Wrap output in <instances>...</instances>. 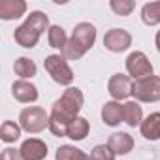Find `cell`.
<instances>
[{
  "instance_id": "1",
  "label": "cell",
  "mask_w": 160,
  "mask_h": 160,
  "mask_svg": "<svg viewBox=\"0 0 160 160\" xmlns=\"http://www.w3.org/2000/svg\"><path fill=\"white\" fill-rule=\"evenodd\" d=\"M83 106V94L79 89H68L60 100L55 102L53 106V113L49 117V128L55 136L62 138L66 136L68 126L77 119V111Z\"/></svg>"
},
{
  "instance_id": "2",
  "label": "cell",
  "mask_w": 160,
  "mask_h": 160,
  "mask_svg": "<svg viewBox=\"0 0 160 160\" xmlns=\"http://www.w3.org/2000/svg\"><path fill=\"white\" fill-rule=\"evenodd\" d=\"M94 38H96V28L91 23H79L73 28V34H72L70 42L62 49L64 57H68V58H81L92 47Z\"/></svg>"
},
{
  "instance_id": "3",
  "label": "cell",
  "mask_w": 160,
  "mask_h": 160,
  "mask_svg": "<svg viewBox=\"0 0 160 160\" xmlns=\"http://www.w3.org/2000/svg\"><path fill=\"white\" fill-rule=\"evenodd\" d=\"M49 21L47 15L42 12H32L28 15V19L15 30V42L23 47H34L40 40V36L43 34V30L47 28Z\"/></svg>"
},
{
  "instance_id": "4",
  "label": "cell",
  "mask_w": 160,
  "mask_h": 160,
  "mask_svg": "<svg viewBox=\"0 0 160 160\" xmlns=\"http://www.w3.org/2000/svg\"><path fill=\"white\" fill-rule=\"evenodd\" d=\"M45 70L49 72V75L53 77V81L60 83V85H70L72 79H73V73L68 66V62L60 57V55H51L45 58L43 62Z\"/></svg>"
},
{
  "instance_id": "5",
  "label": "cell",
  "mask_w": 160,
  "mask_h": 160,
  "mask_svg": "<svg viewBox=\"0 0 160 160\" xmlns=\"http://www.w3.org/2000/svg\"><path fill=\"white\" fill-rule=\"evenodd\" d=\"M132 94L141 100V102H156L160 100V77H145L134 83L132 87Z\"/></svg>"
},
{
  "instance_id": "6",
  "label": "cell",
  "mask_w": 160,
  "mask_h": 160,
  "mask_svg": "<svg viewBox=\"0 0 160 160\" xmlns=\"http://www.w3.org/2000/svg\"><path fill=\"white\" fill-rule=\"evenodd\" d=\"M19 121H21V126L27 132H32V134L42 132L45 126H49V119H47V115H45V111L42 108H27V109H23Z\"/></svg>"
},
{
  "instance_id": "7",
  "label": "cell",
  "mask_w": 160,
  "mask_h": 160,
  "mask_svg": "<svg viewBox=\"0 0 160 160\" xmlns=\"http://www.w3.org/2000/svg\"><path fill=\"white\" fill-rule=\"evenodd\" d=\"M126 70L128 73L134 77V79H145V77H151L152 75V66L149 62V58L141 53V51H136L132 53L128 58H126Z\"/></svg>"
},
{
  "instance_id": "8",
  "label": "cell",
  "mask_w": 160,
  "mask_h": 160,
  "mask_svg": "<svg viewBox=\"0 0 160 160\" xmlns=\"http://www.w3.org/2000/svg\"><path fill=\"white\" fill-rule=\"evenodd\" d=\"M130 42H132L130 34H128L126 30H122V28H113V30H109V32L104 36V45H106L109 51H113V53L124 51V49L130 45Z\"/></svg>"
},
{
  "instance_id": "9",
  "label": "cell",
  "mask_w": 160,
  "mask_h": 160,
  "mask_svg": "<svg viewBox=\"0 0 160 160\" xmlns=\"http://www.w3.org/2000/svg\"><path fill=\"white\" fill-rule=\"evenodd\" d=\"M132 87H134V83L130 81L126 75L117 73V75H113V77L109 79V94H111L115 100H122V98H126L128 94H132Z\"/></svg>"
},
{
  "instance_id": "10",
  "label": "cell",
  "mask_w": 160,
  "mask_h": 160,
  "mask_svg": "<svg viewBox=\"0 0 160 160\" xmlns=\"http://www.w3.org/2000/svg\"><path fill=\"white\" fill-rule=\"evenodd\" d=\"M19 151L25 160H43L47 156V147L40 139H27Z\"/></svg>"
},
{
  "instance_id": "11",
  "label": "cell",
  "mask_w": 160,
  "mask_h": 160,
  "mask_svg": "<svg viewBox=\"0 0 160 160\" xmlns=\"http://www.w3.org/2000/svg\"><path fill=\"white\" fill-rule=\"evenodd\" d=\"M27 4L21 0H2L0 2V17L2 19H17L25 13Z\"/></svg>"
},
{
  "instance_id": "12",
  "label": "cell",
  "mask_w": 160,
  "mask_h": 160,
  "mask_svg": "<svg viewBox=\"0 0 160 160\" xmlns=\"http://www.w3.org/2000/svg\"><path fill=\"white\" fill-rule=\"evenodd\" d=\"M108 145L115 151V154H126L128 151H132L134 141H132V138H130L128 134H124V132H115V134H111Z\"/></svg>"
},
{
  "instance_id": "13",
  "label": "cell",
  "mask_w": 160,
  "mask_h": 160,
  "mask_svg": "<svg viewBox=\"0 0 160 160\" xmlns=\"http://www.w3.org/2000/svg\"><path fill=\"white\" fill-rule=\"evenodd\" d=\"M13 98H17L19 102H34L38 98V91L34 85H30L27 81H15L13 83Z\"/></svg>"
},
{
  "instance_id": "14",
  "label": "cell",
  "mask_w": 160,
  "mask_h": 160,
  "mask_svg": "<svg viewBox=\"0 0 160 160\" xmlns=\"http://www.w3.org/2000/svg\"><path fill=\"white\" fill-rule=\"evenodd\" d=\"M141 134L147 139H158L160 138V113H152L141 122Z\"/></svg>"
},
{
  "instance_id": "15",
  "label": "cell",
  "mask_w": 160,
  "mask_h": 160,
  "mask_svg": "<svg viewBox=\"0 0 160 160\" xmlns=\"http://www.w3.org/2000/svg\"><path fill=\"white\" fill-rule=\"evenodd\" d=\"M102 119L109 126L119 124L121 119H122V106H119L117 102H108L104 106V109H102Z\"/></svg>"
},
{
  "instance_id": "16",
  "label": "cell",
  "mask_w": 160,
  "mask_h": 160,
  "mask_svg": "<svg viewBox=\"0 0 160 160\" xmlns=\"http://www.w3.org/2000/svg\"><path fill=\"white\" fill-rule=\"evenodd\" d=\"M87 134H89V122H87V119H81V117H77L66 130V136L75 139V141L83 139Z\"/></svg>"
},
{
  "instance_id": "17",
  "label": "cell",
  "mask_w": 160,
  "mask_h": 160,
  "mask_svg": "<svg viewBox=\"0 0 160 160\" xmlns=\"http://www.w3.org/2000/svg\"><path fill=\"white\" fill-rule=\"evenodd\" d=\"M122 121L126 124H130V126L139 124V121H141V108L136 102L122 104Z\"/></svg>"
},
{
  "instance_id": "18",
  "label": "cell",
  "mask_w": 160,
  "mask_h": 160,
  "mask_svg": "<svg viewBox=\"0 0 160 160\" xmlns=\"http://www.w3.org/2000/svg\"><path fill=\"white\" fill-rule=\"evenodd\" d=\"M141 19L145 25H158L160 23V2H149L141 10Z\"/></svg>"
},
{
  "instance_id": "19",
  "label": "cell",
  "mask_w": 160,
  "mask_h": 160,
  "mask_svg": "<svg viewBox=\"0 0 160 160\" xmlns=\"http://www.w3.org/2000/svg\"><path fill=\"white\" fill-rule=\"evenodd\" d=\"M13 70H15V73H17L19 77H23V79L36 75V64H34L30 58H27V57L17 58L15 64H13Z\"/></svg>"
},
{
  "instance_id": "20",
  "label": "cell",
  "mask_w": 160,
  "mask_h": 160,
  "mask_svg": "<svg viewBox=\"0 0 160 160\" xmlns=\"http://www.w3.org/2000/svg\"><path fill=\"white\" fill-rule=\"evenodd\" d=\"M57 160H92L91 156H87L83 151H79L75 147L64 145L57 151Z\"/></svg>"
},
{
  "instance_id": "21",
  "label": "cell",
  "mask_w": 160,
  "mask_h": 160,
  "mask_svg": "<svg viewBox=\"0 0 160 160\" xmlns=\"http://www.w3.org/2000/svg\"><path fill=\"white\" fill-rule=\"evenodd\" d=\"M68 43V38H66V32L62 27H51L49 28V45L55 47V49H64Z\"/></svg>"
},
{
  "instance_id": "22",
  "label": "cell",
  "mask_w": 160,
  "mask_h": 160,
  "mask_svg": "<svg viewBox=\"0 0 160 160\" xmlns=\"http://www.w3.org/2000/svg\"><path fill=\"white\" fill-rule=\"evenodd\" d=\"M19 136H21V130H19V126L13 121H6L2 124V130H0V138H2V141L12 143V141L19 139Z\"/></svg>"
},
{
  "instance_id": "23",
  "label": "cell",
  "mask_w": 160,
  "mask_h": 160,
  "mask_svg": "<svg viewBox=\"0 0 160 160\" xmlns=\"http://www.w3.org/2000/svg\"><path fill=\"white\" fill-rule=\"evenodd\" d=\"M92 160H115V151L109 145H98L92 149Z\"/></svg>"
},
{
  "instance_id": "24",
  "label": "cell",
  "mask_w": 160,
  "mask_h": 160,
  "mask_svg": "<svg viewBox=\"0 0 160 160\" xmlns=\"http://www.w3.org/2000/svg\"><path fill=\"white\" fill-rule=\"evenodd\" d=\"M134 2H130V0H113L111 2V10L115 12V13H119V15H128L132 10H134Z\"/></svg>"
},
{
  "instance_id": "25",
  "label": "cell",
  "mask_w": 160,
  "mask_h": 160,
  "mask_svg": "<svg viewBox=\"0 0 160 160\" xmlns=\"http://www.w3.org/2000/svg\"><path fill=\"white\" fill-rule=\"evenodd\" d=\"M2 160H25V158H23L21 151L10 147V149H4V152H2Z\"/></svg>"
},
{
  "instance_id": "26",
  "label": "cell",
  "mask_w": 160,
  "mask_h": 160,
  "mask_svg": "<svg viewBox=\"0 0 160 160\" xmlns=\"http://www.w3.org/2000/svg\"><path fill=\"white\" fill-rule=\"evenodd\" d=\"M156 47H158V51H160V30H158V34H156Z\"/></svg>"
}]
</instances>
